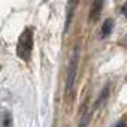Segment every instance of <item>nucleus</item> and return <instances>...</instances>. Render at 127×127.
I'll use <instances>...</instances> for the list:
<instances>
[{"label":"nucleus","instance_id":"nucleus-1","mask_svg":"<svg viewBox=\"0 0 127 127\" xmlns=\"http://www.w3.org/2000/svg\"><path fill=\"white\" fill-rule=\"evenodd\" d=\"M79 58H81V49H79V46H75L73 54H72L70 61H69L67 75H66V90H64V93H66L67 97H70V94H72V91H73V87H75V82H76Z\"/></svg>","mask_w":127,"mask_h":127},{"label":"nucleus","instance_id":"nucleus-2","mask_svg":"<svg viewBox=\"0 0 127 127\" xmlns=\"http://www.w3.org/2000/svg\"><path fill=\"white\" fill-rule=\"evenodd\" d=\"M32 49H33V32L32 29H26L20 34V39L17 43V54L20 58L29 60L32 55Z\"/></svg>","mask_w":127,"mask_h":127},{"label":"nucleus","instance_id":"nucleus-3","mask_svg":"<svg viewBox=\"0 0 127 127\" xmlns=\"http://www.w3.org/2000/svg\"><path fill=\"white\" fill-rule=\"evenodd\" d=\"M103 3H105V0H93L91 11H90V20L91 21H96L100 17V12L103 9Z\"/></svg>","mask_w":127,"mask_h":127},{"label":"nucleus","instance_id":"nucleus-4","mask_svg":"<svg viewBox=\"0 0 127 127\" xmlns=\"http://www.w3.org/2000/svg\"><path fill=\"white\" fill-rule=\"evenodd\" d=\"M79 3V0H69L67 2V8H66V30L69 29L70 23H72V18H73V14H75V9Z\"/></svg>","mask_w":127,"mask_h":127},{"label":"nucleus","instance_id":"nucleus-5","mask_svg":"<svg viewBox=\"0 0 127 127\" xmlns=\"http://www.w3.org/2000/svg\"><path fill=\"white\" fill-rule=\"evenodd\" d=\"M108 96H109V87H108V85H105V87H103V90H102V93L99 94L97 102L94 103V109H97V108H99V106L106 100V99H108Z\"/></svg>","mask_w":127,"mask_h":127},{"label":"nucleus","instance_id":"nucleus-6","mask_svg":"<svg viewBox=\"0 0 127 127\" xmlns=\"http://www.w3.org/2000/svg\"><path fill=\"white\" fill-rule=\"evenodd\" d=\"M112 29H114V21H112V20H106V21L103 23V26H102V36H103V37L109 36L111 32H112Z\"/></svg>","mask_w":127,"mask_h":127},{"label":"nucleus","instance_id":"nucleus-7","mask_svg":"<svg viewBox=\"0 0 127 127\" xmlns=\"http://www.w3.org/2000/svg\"><path fill=\"white\" fill-rule=\"evenodd\" d=\"M90 121H91V111H90V109H87V111L84 112V115L81 117V121H79L78 127H88Z\"/></svg>","mask_w":127,"mask_h":127},{"label":"nucleus","instance_id":"nucleus-8","mask_svg":"<svg viewBox=\"0 0 127 127\" xmlns=\"http://www.w3.org/2000/svg\"><path fill=\"white\" fill-rule=\"evenodd\" d=\"M11 124V115L8 111H3V127H9Z\"/></svg>","mask_w":127,"mask_h":127},{"label":"nucleus","instance_id":"nucleus-9","mask_svg":"<svg viewBox=\"0 0 127 127\" xmlns=\"http://www.w3.org/2000/svg\"><path fill=\"white\" fill-rule=\"evenodd\" d=\"M121 11H123V15H124L126 18H127V2H126V3L123 5V8H121Z\"/></svg>","mask_w":127,"mask_h":127},{"label":"nucleus","instance_id":"nucleus-10","mask_svg":"<svg viewBox=\"0 0 127 127\" xmlns=\"http://www.w3.org/2000/svg\"><path fill=\"white\" fill-rule=\"evenodd\" d=\"M115 127H126V123H124V121H120V123L115 124Z\"/></svg>","mask_w":127,"mask_h":127}]
</instances>
